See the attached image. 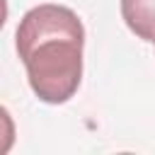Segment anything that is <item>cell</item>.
<instances>
[{
  "label": "cell",
  "instance_id": "7a4b0ae2",
  "mask_svg": "<svg viewBox=\"0 0 155 155\" xmlns=\"http://www.w3.org/2000/svg\"><path fill=\"white\" fill-rule=\"evenodd\" d=\"M121 17L138 39L155 44V0H121Z\"/></svg>",
  "mask_w": 155,
  "mask_h": 155
},
{
  "label": "cell",
  "instance_id": "6da1fadb",
  "mask_svg": "<svg viewBox=\"0 0 155 155\" xmlns=\"http://www.w3.org/2000/svg\"><path fill=\"white\" fill-rule=\"evenodd\" d=\"M15 46L24 63L31 92L46 104H65L82 80L85 27L65 7L44 2L24 12L15 31Z\"/></svg>",
  "mask_w": 155,
  "mask_h": 155
}]
</instances>
